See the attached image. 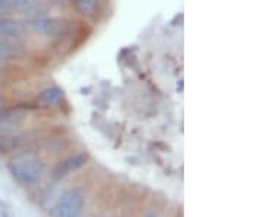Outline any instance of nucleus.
Masks as SVG:
<instances>
[{
    "label": "nucleus",
    "mask_w": 263,
    "mask_h": 217,
    "mask_svg": "<svg viewBox=\"0 0 263 217\" xmlns=\"http://www.w3.org/2000/svg\"><path fill=\"white\" fill-rule=\"evenodd\" d=\"M88 159H89V156L86 153H76L73 156L66 158L65 161H60L51 170L53 180H63L67 175H70L72 172H76L78 169H81L82 166H85Z\"/></svg>",
    "instance_id": "4"
},
{
    "label": "nucleus",
    "mask_w": 263,
    "mask_h": 217,
    "mask_svg": "<svg viewBox=\"0 0 263 217\" xmlns=\"http://www.w3.org/2000/svg\"><path fill=\"white\" fill-rule=\"evenodd\" d=\"M62 98H63V91L60 88H57V86H50V88L40 92L38 102L44 105V106H50V105L57 104Z\"/></svg>",
    "instance_id": "8"
},
{
    "label": "nucleus",
    "mask_w": 263,
    "mask_h": 217,
    "mask_svg": "<svg viewBox=\"0 0 263 217\" xmlns=\"http://www.w3.org/2000/svg\"><path fill=\"white\" fill-rule=\"evenodd\" d=\"M22 53V42L21 39L0 37V64L12 58H16Z\"/></svg>",
    "instance_id": "7"
},
{
    "label": "nucleus",
    "mask_w": 263,
    "mask_h": 217,
    "mask_svg": "<svg viewBox=\"0 0 263 217\" xmlns=\"http://www.w3.org/2000/svg\"><path fill=\"white\" fill-rule=\"evenodd\" d=\"M25 32V25L9 16H0V37L12 38V39H21Z\"/></svg>",
    "instance_id": "6"
},
{
    "label": "nucleus",
    "mask_w": 263,
    "mask_h": 217,
    "mask_svg": "<svg viewBox=\"0 0 263 217\" xmlns=\"http://www.w3.org/2000/svg\"><path fill=\"white\" fill-rule=\"evenodd\" d=\"M145 217H158V216H157L155 213H152V211H149V213H148V214H146V216H145Z\"/></svg>",
    "instance_id": "12"
},
{
    "label": "nucleus",
    "mask_w": 263,
    "mask_h": 217,
    "mask_svg": "<svg viewBox=\"0 0 263 217\" xmlns=\"http://www.w3.org/2000/svg\"><path fill=\"white\" fill-rule=\"evenodd\" d=\"M28 27L37 35L41 37H62L67 29V25L63 19L53 18V16H43L38 15L29 19Z\"/></svg>",
    "instance_id": "3"
},
{
    "label": "nucleus",
    "mask_w": 263,
    "mask_h": 217,
    "mask_svg": "<svg viewBox=\"0 0 263 217\" xmlns=\"http://www.w3.org/2000/svg\"><path fill=\"white\" fill-rule=\"evenodd\" d=\"M85 206V194L82 189L72 188L66 191L53 207L54 217H79Z\"/></svg>",
    "instance_id": "2"
},
{
    "label": "nucleus",
    "mask_w": 263,
    "mask_h": 217,
    "mask_svg": "<svg viewBox=\"0 0 263 217\" xmlns=\"http://www.w3.org/2000/svg\"><path fill=\"white\" fill-rule=\"evenodd\" d=\"M9 170L13 180L18 181L22 185H32L43 178L46 173V165L31 153L18 155L15 159H12L9 165Z\"/></svg>",
    "instance_id": "1"
},
{
    "label": "nucleus",
    "mask_w": 263,
    "mask_h": 217,
    "mask_svg": "<svg viewBox=\"0 0 263 217\" xmlns=\"http://www.w3.org/2000/svg\"><path fill=\"white\" fill-rule=\"evenodd\" d=\"M40 10L41 8L32 0H0V16H8L12 13L38 16Z\"/></svg>",
    "instance_id": "5"
},
{
    "label": "nucleus",
    "mask_w": 263,
    "mask_h": 217,
    "mask_svg": "<svg viewBox=\"0 0 263 217\" xmlns=\"http://www.w3.org/2000/svg\"><path fill=\"white\" fill-rule=\"evenodd\" d=\"M5 105H6V98L3 95H0V110H3Z\"/></svg>",
    "instance_id": "11"
},
{
    "label": "nucleus",
    "mask_w": 263,
    "mask_h": 217,
    "mask_svg": "<svg viewBox=\"0 0 263 217\" xmlns=\"http://www.w3.org/2000/svg\"><path fill=\"white\" fill-rule=\"evenodd\" d=\"M75 9L85 16L94 15L95 10L98 8V0H72Z\"/></svg>",
    "instance_id": "10"
},
{
    "label": "nucleus",
    "mask_w": 263,
    "mask_h": 217,
    "mask_svg": "<svg viewBox=\"0 0 263 217\" xmlns=\"http://www.w3.org/2000/svg\"><path fill=\"white\" fill-rule=\"evenodd\" d=\"M22 146V139L15 134H0V155H6V153H12V151L18 150Z\"/></svg>",
    "instance_id": "9"
}]
</instances>
